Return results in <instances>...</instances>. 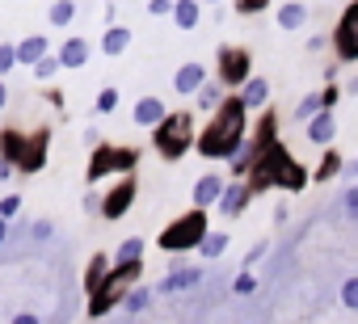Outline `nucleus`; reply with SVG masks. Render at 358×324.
I'll list each match as a JSON object with an SVG mask.
<instances>
[{"label": "nucleus", "mask_w": 358, "mask_h": 324, "mask_svg": "<svg viewBox=\"0 0 358 324\" xmlns=\"http://www.w3.org/2000/svg\"><path fill=\"white\" fill-rule=\"evenodd\" d=\"M47 147H51V126H38V131L0 126V156H5L17 173H43L47 169Z\"/></svg>", "instance_id": "nucleus-3"}, {"label": "nucleus", "mask_w": 358, "mask_h": 324, "mask_svg": "<svg viewBox=\"0 0 358 324\" xmlns=\"http://www.w3.org/2000/svg\"><path fill=\"white\" fill-rule=\"evenodd\" d=\"M106 274H110V257H106V253H93L89 265H85V290H93Z\"/></svg>", "instance_id": "nucleus-29"}, {"label": "nucleus", "mask_w": 358, "mask_h": 324, "mask_svg": "<svg viewBox=\"0 0 358 324\" xmlns=\"http://www.w3.org/2000/svg\"><path fill=\"white\" fill-rule=\"evenodd\" d=\"M152 295H156V290H152V286H143V282H139V286H135V282H131V286H127V295H122V303H118V307H122V311H127V316H139V311H143V307H148V303H152Z\"/></svg>", "instance_id": "nucleus-25"}, {"label": "nucleus", "mask_w": 358, "mask_h": 324, "mask_svg": "<svg viewBox=\"0 0 358 324\" xmlns=\"http://www.w3.org/2000/svg\"><path fill=\"white\" fill-rule=\"evenodd\" d=\"M9 105V84H5V76H0V110Z\"/></svg>", "instance_id": "nucleus-47"}, {"label": "nucleus", "mask_w": 358, "mask_h": 324, "mask_svg": "<svg viewBox=\"0 0 358 324\" xmlns=\"http://www.w3.org/2000/svg\"><path fill=\"white\" fill-rule=\"evenodd\" d=\"M220 194H224V177L220 173H203L199 182H194V207H203V211H211L215 202H220Z\"/></svg>", "instance_id": "nucleus-17"}, {"label": "nucleus", "mask_w": 358, "mask_h": 324, "mask_svg": "<svg viewBox=\"0 0 358 324\" xmlns=\"http://www.w3.org/2000/svg\"><path fill=\"white\" fill-rule=\"evenodd\" d=\"M207 228H211L207 211H203V207H190L186 215H177L169 228H160L156 244H160L164 253H194V249H199V240L207 236Z\"/></svg>", "instance_id": "nucleus-6"}, {"label": "nucleus", "mask_w": 358, "mask_h": 324, "mask_svg": "<svg viewBox=\"0 0 358 324\" xmlns=\"http://www.w3.org/2000/svg\"><path fill=\"white\" fill-rule=\"evenodd\" d=\"M194 101H199V110H207V114H211V110L224 101V84H220V80H203V89L194 93Z\"/></svg>", "instance_id": "nucleus-28"}, {"label": "nucleus", "mask_w": 358, "mask_h": 324, "mask_svg": "<svg viewBox=\"0 0 358 324\" xmlns=\"http://www.w3.org/2000/svg\"><path fill=\"white\" fill-rule=\"evenodd\" d=\"M199 282H203V270H169L160 282V295H182V290H194Z\"/></svg>", "instance_id": "nucleus-18"}, {"label": "nucleus", "mask_w": 358, "mask_h": 324, "mask_svg": "<svg viewBox=\"0 0 358 324\" xmlns=\"http://www.w3.org/2000/svg\"><path fill=\"white\" fill-rule=\"evenodd\" d=\"M17 68V51H13V43H0V76H9Z\"/></svg>", "instance_id": "nucleus-35"}, {"label": "nucleus", "mask_w": 358, "mask_h": 324, "mask_svg": "<svg viewBox=\"0 0 358 324\" xmlns=\"http://www.w3.org/2000/svg\"><path fill=\"white\" fill-rule=\"evenodd\" d=\"M5 240H9V219H0V249H5Z\"/></svg>", "instance_id": "nucleus-48"}, {"label": "nucleus", "mask_w": 358, "mask_h": 324, "mask_svg": "<svg viewBox=\"0 0 358 324\" xmlns=\"http://www.w3.org/2000/svg\"><path fill=\"white\" fill-rule=\"evenodd\" d=\"M30 236H34L38 244H47V240L55 236V223H51V219H34V223H30Z\"/></svg>", "instance_id": "nucleus-36"}, {"label": "nucleus", "mask_w": 358, "mask_h": 324, "mask_svg": "<svg viewBox=\"0 0 358 324\" xmlns=\"http://www.w3.org/2000/svg\"><path fill=\"white\" fill-rule=\"evenodd\" d=\"M257 147L262 143H270V139H278V110H270V105H262V118H257V126H253V135H249Z\"/></svg>", "instance_id": "nucleus-24"}, {"label": "nucleus", "mask_w": 358, "mask_h": 324, "mask_svg": "<svg viewBox=\"0 0 358 324\" xmlns=\"http://www.w3.org/2000/svg\"><path fill=\"white\" fill-rule=\"evenodd\" d=\"M55 55H59V68H85V64H89V55H93V43H89V38H80V34H72Z\"/></svg>", "instance_id": "nucleus-16"}, {"label": "nucleus", "mask_w": 358, "mask_h": 324, "mask_svg": "<svg viewBox=\"0 0 358 324\" xmlns=\"http://www.w3.org/2000/svg\"><path fill=\"white\" fill-rule=\"evenodd\" d=\"M350 93H358V76H354V80H350Z\"/></svg>", "instance_id": "nucleus-49"}, {"label": "nucleus", "mask_w": 358, "mask_h": 324, "mask_svg": "<svg viewBox=\"0 0 358 324\" xmlns=\"http://www.w3.org/2000/svg\"><path fill=\"white\" fill-rule=\"evenodd\" d=\"M341 211H345V219H358V186L341 190Z\"/></svg>", "instance_id": "nucleus-38"}, {"label": "nucleus", "mask_w": 358, "mask_h": 324, "mask_svg": "<svg viewBox=\"0 0 358 324\" xmlns=\"http://www.w3.org/2000/svg\"><path fill=\"white\" fill-rule=\"evenodd\" d=\"M13 51H17V64L34 68V64H38V59H43V55L51 51V43H47V34H30V38H22V43H17Z\"/></svg>", "instance_id": "nucleus-22"}, {"label": "nucleus", "mask_w": 358, "mask_h": 324, "mask_svg": "<svg viewBox=\"0 0 358 324\" xmlns=\"http://www.w3.org/2000/svg\"><path fill=\"white\" fill-rule=\"evenodd\" d=\"M139 274H143V261H127V265H118V261H110V274L89 290V320H101V316H110L118 303H122V295H127V286L131 282H139Z\"/></svg>", "instance_id": "nucleus-5"}, {"label": "nucleus", "mask_w": 358, "mask_h": 324, "mask_svg": "<svg viewBox=\"0 0 358 324\" xmlns=\"http://www.w3.org/2000/svg\"><path fill=\"white\" fill-rule=\"evenodd\" d=\"M257 194H253V186L245 182V177H236V182H224V194H220V202H215V211L224 215V219H241L245 211H249V202H253Z\"/></svg>", "instance_id": "nucleus-11"}, {"label": "nucleus", "mask_w": 358, "mask_h": 324, "mask_svg": "<svg viewBox=\"0 0 358 324\" xmlns=\"http://www.w3.org/2000/svg\"><path fill=\"white\" fill-rule=\"evenodd\" d=\"M253 156H257V143L245 135L241 143H236V152L228 156V169H232V177H245L249 173V165H253Z\"/></svg>", "instance_id": "nucleus-23"}, {"label": "nucleus", "mask_w": 358, "mask_h": 324, "mask_svg": "<svg viewBox=\"0 0 358 324\" xmlns=\"http://www.w3.org/2000/svg\"><path fill=\"white\" fill-rule=\"evenodd\" d=\"M320 97H324V105L333 110V105H337V97H341V84H337V80H329V84L320 89Z\"/></svg>", "instance_id": "nucleus-43"}, {"label": "nucleus", "mask_w": 358, "mask_h": 324, "mask_svg": "<svg viewBox=\"0 0 358 324\" xmlns=\"http://www.w3.org/2000/svg\"><path fill=\"white\" fill-rule=\"evenodd\" d=\"M97 207H101V198H97V194H85V211H93V215H97Z\"/></svg>", "instance_id": "nucleus-46"}, {"label": "nucleus", "mask_w": 358, "mask_h": 324, "mask_svg": "<svg viewBox=\"0 0 358 324\" xmlns=\"http://www.w3.org/2000/svg\"><path fill=\"white\" fill-rule=\"evenodd\" d=\"M316 110H329V105H324V97H320V93H308V97H303V101L295 105V118L303 122V118H312Z\"/></svg>", "instance_id": "nucleus-33"}, {"label": "nucleus", "mask_w": 358, "mask_h": 324, "mask_svg": "<svg viewBox=\"0 0 358 324\" xmlns=\"http://www.w3.org/2000/svg\"><path fill=\"white\" fill-rule=\"evenodd\" d=\"M199 253H203V261H220V257L228 253V232H215V228H207V236L199 240Z\"/></svg>", "instance_id": "nucleus-26"}, {"label": "nucleus", "mask_w": 358, "mask_h": 324, "mask_svg": "<svg viewBox=\"0 0 358 324\" xmlns=\"http://www.w3.org/2000/svg\"><path fill=\"white\" fill-rule=\"evenodd\" d=\"M135 198H139V182H135V173H122V177L106 190L97 215H101V219H122V215L135 207Z\"/></svg>", "instance_id": "nucleus-10"}, {"label": "nucleus", "mask_w": 358, "mask_h": 324, "mask_svg": "<svg viewBox=\"0 0 358 324\" xmlns=\"http://www.w3.org/2000/svg\"><path fill=\"white\" fill-rule=\"evenodd\" d=\"M194 135H199L194 114H190V110H173V114H164V118L152 126V147L160 152V160L177 165V160L194 147Z\"/></svg>", "instance_id": "nucleus-4"}, {"label": "nucleus", "mask_w": 358, "mask_h": 324, "mask_svg": "<svg viewBox=\"0 0 358 324\" xmlns=\"http://www.w3.org/2000/svg\"><path fill=\"white\" fill-rule=\"evenodd\" d=\"M203 80H207V64L190 59V64H182V68L173 72V93H182V97H194V93L203 89Z\"/></svg>", "instance_id": "nucleus-12"}, {"label": "nucleus", "mask_w": 358, "mask_h": 324, "mask_svg": "<svg viewBox=\"0 0 358 324\" xmlns=\"http://www.w3.org/2000/svg\"><path fill=\"white\" fill-rule=\"evenodd\" d=\"M47 22H51L55 30H68V26L76 22V0H55L51 13H47Z\"/></svg>", "instance_id": "nucleus-27"}, {"label": "nucleus", "mask_w": 358, "mask_h": 324, "mask_svg": "<svg viewBox=\"0 0 358 324\" xmlns=\"http://www.w3.org/2000/svg\"><path fill=\"white\" fill-rule=\"evenodd\" d=\"M245 135H249V110H245V101H241L236 89H232V93H224V101L211 110L207 126L194 135V152H199L203 160H228Z\"/></svg>", "instance_id": "nucleus-1"}, {"label": "nucleus", "mask_w": 358, "mask_h": 324, "mask_svg": "<svg viewBox=\"0 0 358 324\" xmlns=\"http://www.w3.org/2000/svg\"><path fill=\"white\" fill-rule=\"evenodd\" d=\"M118 101H122V97H118V89H110V84H106V89L97 93L93 110H97V114H114V110H118Z\"/></svg>", "instance_id": "nucleus-32"}, {"label": "nucleus", "mask_w": 358, "mask_h": 324, "mask_svg": "<svg viewBox=\"0 0 358 324\" xmlns=\"http://www.w3.org/2000/svg\"><path fill=\"white\" fill-rule=\"evenodd\" d=\"M249 76H253V55L245 47H232V43L220 47V55H215V80L224 89H241Z\"/></svg>", "instance_id": "nucleus-9"}, {"label": "nucleus", "mask_w": 358, "mask_h": 324, "mask_svg": "<svg viewBox=\"0 0 358 324\" xmlns=\"http://www.w3.org/2000/svg\"><path fill=\"white\" fill-rule=\"evenodd\" d=\"M17 211H22V194H5V198H0V219H17Z\"/></svg>", "instance_id": "nucleus-39"}, {"label": "nucleus", "mask_w": 358, "mask_h": 324, "mask_svg": "<svg viewBox=\"0 0 358 324\" xmlns=\"http://www.w3.org/2000/svg\"><path fill=\"white\" fill-rule=\"evenodd\" d=\"M55 72H59V55H51V51H47V55L34 64V76H38V80H51Z\"/></svg>", "instance_id": "nucleus-34"}, {"label": "nucleus", "mask_w": 358, "mask_h": 324, "mask_svg": "<svg viewBox=\"0 0 358 324\" xmlns=\"http://www.w3.org/2000/svg\"><path fill=\"white\" fill-rule=\"evenodd\" d=\"M329 47L337 55V64H358V0H350V5L341 9L333 34H329Z\"/></svg>", "instance_id": "nucleus-8"}, {"label": "nucleus", "mask_w": 358, "mask_h": 324, "mask_svg": "<svg viewBox=\"0 0 358 324\" xmlns=\"http://www.w3.org/2000/svg\"><path fill=\"white\" fill-rule=\"evenodd\" d=\"M110 261H118V265H127V261H143V240H139V236H127V240L114 249Z\"/></svg>", "instance_id": "nucleus-31"}, {"label": "nucleus", "mask_w": 358, "mask_h": 324, "mask_svg": "<svg viewBox=\"0 0 358 324\" xmlns=\"http://www.w3.org/2000/svg\"><path fill=\"white\" fill-rule=\"evenodd\" d=\"M308 177H312V173L287 152L282 139L262 143L257 156H253V165H249V173H245V182L253 186V194H266V190H291V194H295V190L308 186Z\"/></svg>", "instance_id": "nucleus-2"}, {"label": "nucleus", "mask_w": 358, "mask_h": 324, "mask_svg": "<svg viewBox=\"0 0 358 324\" xmlns=\"http://www.w3.org/2000/svg\"><path fill=\"white\" fill-rule=\"evenodd\" d=\"M131 51V30L127 26H106L101 30V55L106 59H118V55H127Z\"/></svg>", "instance_id": "nucleus-19"}, {"label": "nucleus", "mask_w": 358, "mask_h": 324, "mask_svg": "<svg viewBox=\"0 0 358 324\" xmlns=\"http://www.w3.org/2000/svg\"><path fill=\"white\" fill-rule=\"evenodd\" d=\"M203 5H220V0H203Z\"/></svg>", "instance_id": "nucleus-50"}, {"label": "nucleus", "mask_w": 358, "mask_h": 324, "mask_svg": "<svg viewBox=\"0 0 358 324\" xmlns=\"http://www.w3.org/2000/svg\"><path fill=\"white\" fill-rule=\"evenodd\" d=\"M169 9H173V0H148V13L152 17H169Z\"/></svg>", "instance_id": "nucleus-44"}, {"label": "nucleus", "mask_w": 358, "mask_h": 324, "mask_svg": "<svg viewBox=\"0 0 358 324\" xmlns=\"http://www.w3.org/2000/svg\"><path fill=\"white\" fill-rule=\"evenodd\" d=\"M337 173H341V152H333V147H329V152L320 156V165H316V173H312V182H333Z\"/></svg>", "instance_id": "nucleus-30"}, {"label": "nucleus", "mask_w": 358, "mask_h": 324, "mask_svg": "<svg viewBox=\"0 0 358 324\" xmlns=\"http://www.w3.org/2000/svg\"><path fill=\"white\" fill-rule=\"evenodd\" d=\"M236 97H241V101H245V110L253 114V110H262V105H270V80L253 72V76H249V80H245V84L236 89Z\"/></svg>", "instance_id": "nucleus-14"}, {"label": "nucleus", "mask_w": 358, "mask_h": 324, "mask_svg": "<svg viewBox=\"0 0 358 324\" xmlns=\"http://www.w3.org/2000/svg\"><path fill=\"white\" fill-rule=\"evenodd\" d=\"M354 177H358V160H354Z\"/></svg>", "instance_id": "nucleus-51"}, {"label": "nucleus", "mask_w": 358, "mask_h": 324, "mask_svg": "<svg viewBox=\"0 0 358 324\" xmlns=\"http://www.w3.org/2000/svg\"><path fill=\"white\" fill-rule=\"evenodd\" d=\"M164 114H169V105H164L160 97H139V101H135V110H131L135 126H148V131H152V126H156Z\"/></svg>", "instance_id": "nucleus-20"}, {"label": "nucleus", "mask_w": 358, "mask_h": 324, "mask_svg": "<svg viewBox=\"0 0 358 324\" xmlns=\"http://www.w3.org/2000/svg\"><path fill=\"white\" fill-rule=\"evenodd\" d=\"M266 253H270V240H257V244H253V249H249V257H245V261H241V265H245V270H253V265H257V261H262V257H266Z\"/></svg>", "instance_id": "nucleus-41"}, {"label": "nucleus", "mask_w": 358, "mask_h": 324, "mask_svg": "<svg viewBox=\"0 0 358 324\" xmlns=\"http://www.w3.org/2000/svg\"><path fill=\"white\" fill-rule=\"evenodd\" d=\"M13 173H17V169H13V165H9V160H5V156H0V182H9V177H13Z\"/></svg>", "instance_id": "nucleus-45"}, {"label": "nucleus", "mask_w": 358, "mask_h": 324, "mask_svg": "<svg viewBox=\"0 0 358 324\" xmlns=\"http://www.w3.org/2000/svg\"><path fill=\"white\" fill-rule=\"evenodd\" d=\"M232 9H236V13H245V17H253V13L270 9V0H232Z\"/></svg>", "instance_id": "nucleus-40"}, {"label": "nucleus", "mask_w": 358, "mask_h": 324, "mask_svg": "<svg viewBox=\"0 0 358 324\" xmlns=\"http://www.w3.org/2000/svg\"><path fill=\"white\" fill-rule=\"evenodd\" d=\"M139 165V147H122V143H93V156L85 165V182L97 186L110 173H135Z\"/></svg>", "instance_id": "nucleus-7"}, {"label": "nucleus", "mask_w": 358, "mask_h": 324, "mask_svg": "<svg viewBox=\"0 0 358 324\" xmlns=\"http://www.w3.org/2000/svg\"><path fill=\"white\" fill-rule=\"evenodd\" d=\"M169 17H173V26L177 30H199V22H203V0H173V9H169Z\"/></svg>", "instance_id": "nucleus-15"}, {"label": "nucleus", "mask_w": 358, "mask_h": 324, "mask_svg": "<svg viewBox=\"0 0 358 324\" xmlns=\"http://www.w3.org/2000/svg\"><path fill=\"white\" fill-rule=\"evenodd\" d=\"M274 22H278V30H303L308 26V5L303 0H287V5H278Z\"/></svg>", "instance_id": "nucleus-21"}, {"label": "nucleus", "mask_w": 358, "mask_h": 324, "mask_svg": "<svg viewBox=\"0 0 358 324\" xmlns=\"http://www.w3.org/2000/svg\"><path fill=\"white\" fill-rule=\"evenodd\" d=\"M232 290H236V295H253V290H257L253 270H241V274H236V282H232Z\"/></svg>", "instance_id": "nucleus-37"}, {"label": "nucleus", "mask_w": 358, "mask_h": 324, "mask_svg": "<svg viewBox=\"0 0 358 324\" xmlns=\"http://www.w3.org/2000/svg\"><path fill=\"white\" fill-rule=\"evenodd\" d=\"M341 303H345L350 311H358V278H350V282L341 286Z\"/></svg>", "instance_id": "nucleus-42"}, {"label": "nucleus", "mask_w": 358, "mask_h": 324, "mask_svg": "<svg viewBox=\"0 0 358 324\" xmlns=\"http://www.w3.org/2000/svg\"><path fill=\"white\" fill-rule=\"evenodd\" d=\"M303 131H308V139H312L316 147H329L333 135H337V118H333V110H316L312 118H303Z\"/></svg>", "instance_id": "nucleus-13"}]
</instances>
